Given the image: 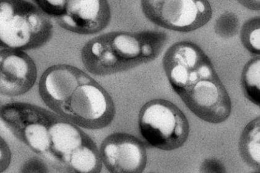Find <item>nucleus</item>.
<instances>
[{
    "instance_id": "f257e3e1",
    "label": "nucleus",
    "mask_w": 260,
    "mask_h": 173,
    "mask_svg": "<svg viewBox=\"0 0 260 173\" xmlns=\"http://www.w3.org/2000/svg\"><path fill=\"white\" fill-rule=\"evenodd\" d=\"M11 131L61 171H100L95 145L72 123L49 111L27 104L13 119Z\"/></svg>"
},
{
    "instance_id": "f03ea898",
    "label": "nucleus",
    "mask_w": 260,
    "mask_h": 173,
    "mask_svg": "<svg viewBox=\"0 0 260 173\" xmlns=\"http://www.w3.org/2000/svg\"><path fill=\"white\" fill-rule=\"evenodd\" d=\"M39 90L45 104L67 120L87 128H100L113 117L109 95L77 68L50 67L41 79Z\"/></svg>"
},
{
    "instance_id": "7ed1b4c3",
    "label": "nucleus",
    "mask_w": 260,
    "mask_h": 173,
    "mask_svg": "<svg viewBox=\"0 0 260 173\" xmlns=\"http://www.w3.org/2000/svg\"><path fill=\"white\" fill-rule=\"evenodd\" d=\"M52 24L40 8L23 1H2L0 41L2 46L27 50L43 45L49 39Z\"/></svg>"
},
{
    "instance_id": "20e7f679",
    "label": "nucleus",
    "mask_w": 260,
    "mask_h": 173,
    "mask_svg": "<svg viewBox=\"0 0 260 173\" xmlns=\"http://www.w3.org/2000/svg\"><path fill=\"white\" fill-rule=\"evenodd\" d=\"M141 135L155 148L172 151L185 143L190 132L186 116L171 101L157 99L148 102L139 116Z\"/></svg>"
},
{
    "instance_id": "39448f33",
    "label": "nucleus",
    "mask_w": 260,
    "mask_h": 173,
    "mask_svg": "<svg viewBox=\"0 0 260 173\" xmlns=\"http://www.w3.org/2000/svg\"><path fill=\"white\" fill-rule=\"evenodd\" d=\"M149 33H118L95 39L84 48V63L95 73L107 74L128 69L146 60L143 51Z\"/></svg>"
},
{
    "instance_id": "423d86ee",
    "label": "nucleus",
    "mask_w": 260,
    "mask_h": 173,
    "mask_svg": "<svg viewBox=\"0 0 260 173\" xmlns=\"http://www.w3.org/2000/svg\"><path fill=\"white\" fill-rule=\"evenodd\" d=\"M147 18L161 27L180 32L199 29L210 21L211 5L206 0L143 1Z\"/></svg>"
},
{
    "instance_id": "0eeeda50",
    "label": "nucleus",
    "mask_w": 260,
    "mask_h": 173,
    "mask_svg": "<svg viewBox=\"0 0 260 173\" xmlns=\"http://www.w3.org/2000/svg\"><path fill=\"white\" fill-rule=\"evenodd\" d=\"M178 95L201 120L218 124L230 118L231 98L217 74L200 79Z\"/></svg>"
},
{
    "instance_id": "6e6552de",
    "label": "nucleus",
    "mask_w": 260,
    "mask_h": 173,
    "mask_svg": "<svg viewBox=\"0 0 260 173\" xmlns=\"http://www.w3.org/2000/svg\"><path fill=\"white\" fill-rule=\"evenodd\" d=\"M101 160L109 172L138 173L147 163L146 149L134 136L118 133L110 135L102 145Z\"/></svg>"
},
{
    "instance_id": "1a4fd4ad",
    "label": "nucleus",
    "mask_w": 260,
    "mask_h": 173,
    "mask_svg": "<svg viewBox=\"0 0 260 173\" xmlns=\"http://www.w3.org/2000/svg\"><path fill=\"white\" fill-rule=\"evenodd\" d=\"M35 62L19 50L1 51L0 91L8 96H19L29 91L37 79Z\"/></svg>"
},
{
    "instance_id": "9d476101",
    "label": "nucleus",
    "mask_w": 260,
    "mask_h": 173,
    "mask_svg": "<svg viewBox=\"0 0 260 173\" xmlns=\"http://www.w3.org/2000/svg\"><path fill=\"white\" fill-rule=\"evenodd\" d=\"M105 5L101 1H67L61 15L57 17L62 27L73 32L90 33L103 27L106 21Z\"/></svg>"
},
{
    "instance_id": "9b49d317",
    "label": "nucleus",
    "mask_w": 260,
    "mask_h": 173,
    "mask_svg": "<svg viewBox=\"0 0 260 173\" xmlns=\"http://www.w3.org/2000/svg\"><path fill=\"white\" fill-rule=\"evenodd\" d=\"M240 154L248 166L259 170L260 167V117L245 126L239 140Z\"/></svg>"
},
{
    "instance_id": "f8f14e48",
    "label": "nucleus",
    "mask_w": 260,
    "mask_h": 173,
    "mask_svg": "<svg viewBox=\"0 0 260 173\" xmlns=\"http://www.w3.org/2000/svg\"><path fill=\"white\" fill-rule=\"evenodd\" d=\"M242 87L248 100L260 106V58L251 59L245 65L242 74Z\"/></svg>"
},
{
    "instance_id": "ddd939ff",
    "label": "nucleus",
    "mask_w": 260,
    "mask_h": 173,
    "mask_svg": "<svg viewBox=\"0 0 260 173\" xmlns=\"http://www.w3.org/2000/svg\"><path fill=\"white\" fill-rule=\"evenodd\" d=\"M243 45L248 52L255 55L260 53V18L259 17L248 20L243 25L241 30Z\"/></svg>"
},
{
    "instance_id": "4468645a",
    "label": "nucleus",
    "mask_w": 260,
    "mask_h": 173,
    "mask_svg": "<svg viewBox=\"0 0 260 173\" xmlns=\"http://www.w3.org/2000/svg\"><path fill=\"white\" fill-rule=\"evenodd\" d=\"M240 20L235 13L225 12L216 20L214 30L222 38H231L239 32Z\"/></svg>"
},
{
    "instance_id": "2eb2a0df",
    "label": "nucleus",
    "mask_w": 260,
    "mask_h": 173,
    "mask_svg": "<svg viewBox=\"0 0 260 173\" xmlns=\"http://www.w3.org/2000/svg\"><path fill=\"white\" fill-rule=\"evenodd\" d=\"M200 171L203 172H224L225 169L219 160L216 158H209L203 163Z\"/></svg>"
},
{
    "instance_id": "dca6fc26",
    "label": "nucleus",
    "mask_w": 260,
    "mask_h": 173,
    "mask_svg": "<svg viewBox=\"0 0 260 173\" xmlns=\"http://www.w3.org/2000/svg\"><path fill=\"white\" fill-rule=\"evenodd\" d=\"M46 168L43 163L38 158L31 159L23 166L22 172H46Z\"/></svg>"
}]
</instances>
